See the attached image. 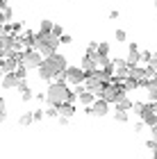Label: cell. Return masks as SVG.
Segmentation results:
<instances>
[{
  "label": "cell",
  "instance_id": "obj_1",
  "mask_svg": "<svg viewBox=\"0 0 157 159\" xmlns=\"http://www.w3.org/2000/svg\"><path fill=\"white\" fill-rule=\"evenodd\" d=\"M46 102L50 105V107H59L64 102H73L77 93H73L68 89V84L66 82H53L50 86H48V93H46Z\"/></svg>",
  "mask_w": 157,
  "mask_h": 159
},
{
  "label": "cell",
  "instance_id": "obj_2",
  "mask_svg": "<svg viewBox=\"0 0 157 159\" xmlns=\"http://www.w3.org/2000/svg\"><path fill=\"white\" fill-rule=\"evenodd\" d=\"M66 68H68L66 57L59 55V52H55L53 57H46L44 64L37 68V73H39L41 80H53V77H57V73H59V70H66Z\"/></svg>",
  "mask_w": 157,
  "mask_h": 159
},
{
  "label": "cell",
  "instance_id": "obj_3",
  "mask_svg": "<svg viewBox=\"0 0 157 159\" xmlns=\"http://www.w3.org/2000/svg\"><path fill=\"white\" fill-rule=\"evenodd\" d=\"M57 48H59V39H57L55 34H41V32H37L34 50L44 55V59H46V57H53L57 52Z\"/></svg>",
  "mask_w": 157,
  "mask_h": 159
},
{
  "label": "cell",
  "instance_id": "obj_4",
  "mask_svg": "<svg viewBox=\"0 0 157 159\" xmlns=\"http://www.w3.org/2000/svg\"><path fill=\"white\" fill-rule=\"evenodd\" d=\"M18 61L23 68H39L41 64H44V55L37 52V50H23V52L18 55Z\"/></svg>",
  "mask_w": 157,
  "mask_h": 159
},
{
  "label": "cell",
  "instance_id": "obj_5",
  "mask_svg": "<svg viewBox=\"0 0 157 159\" xmlns=\"http://www.w3.org/2000/svg\"><path fill=\"white\" fill-rule=\"evenodd\" d=\"M130 64H127V59H118V57H114V61H112V70H114V77L116 80H125V77H130Z\"/></svg>",
  "mask_w": 157,
  "mask_h": 159
},
{
  "label": "cell",
  "instance_id": "obj_6",
  "mask_svg": "<svg viewBox=\"0 0 157 159\" xmlns=\"http://www.w3.org/2000/svg\"><path fill=\"white\" fill-rule=\"evenodd\" d=\"M66 73H68V84H73V86H80L82 82H87V73L77 66H68Z\"/></svg>",
  "mask_w": 157,
  "mask_h": 159
},
{
  "label": "cell",
  "instance_id": "obj_7",
  "mask_svg": "<svg viewBox=\"0 0 157 159\" xmlns=\"http://www.w3.org/2000/svg\"><path fill=\"white\" fill-rule=\"evenodd\" d=\"M80 68L84 70V73H87V77H91L96 73L98 68V57H91V55H84V59H82V64H80Z\"/></svg>",
  "mask_w": 157,
  "mask_h": 159
},
{
  "label": "cell",
  "instance_id": "obj_8",
  "mask_svg": "<svg viewBox=\"0 0 157 159\" xmlns=\"http://www.w3.org/2000/svg\"><path fill=\"white\" fill-rule=\"evenodd\" d=\"M84 86H87V91H91V93H96V96L100 98L107 84L103 82V80H98V77H94V75H91V77H87V82H84Z\"/></svg>",
  "mask_w": 157,
  "mask_h": 159
},
{
  "label": "cell",
  "instance_id": "obj_9",
  "mask_svg": "<svg viewBox=\"0 0 157 159\" xmlns=\"http://www.w3.org/2000/svg\"><path fill=\"white\" fill-rule=\"evenodd\" d=\"M109 114V102L107 100H103V98H98L94 105H91V116H98V118H103V116H107Z\"/></svg>",
  "mask_w": 157,
  "mask_h": 159
},
{
  "label": "cell",
  "instance_id": "obj_10",
  "mask_svg": "<svg viewBox=\"0 0 157 159\" xmlns=\"http://www.w3.org/2000/svg\"><path fill=\"white\" fill-rule=\"evenodd\" d=\"M18 55H21V52H16L14 57H5V59L0 61V70H2V73H14V70H16V68L21 66Z\"/></svg>",
  "mask_w": 157,
  "mask_h": 159
},
{
  "label": "cell",
  "instance_id": "obj_11",
  "mask_svg": "<svg viewBox=\"0 0 157 159\" xmlns=\"http://www.w3.org/2000/svg\"><path fill=\"white\" fill-rule=\"evenodd\" d=\"M21 82H23V80H21L18 73L14 70V73H5L2 75V84H0V86H2V89H18Z\"/></svg>",
  "mask_w": 157,
  "mask_h": 159
},
{
  "label": "cell",
  "instance_id": "obj_12",
  "mask_svg": "<svg viewBox=\"0 0 157 159\" xmlns=\"http://www.w3.org/2000/svg\"><path fill=\"white\" fill-rule=\"evenodd\" d=\"M127 64H130V66H137V64L141 61V50H139V46L137 43H130V48H127Z\"/></svg>",
  "mask_w": 157,
  "mask_h": 159
},
{
  "label": "cell",
  "instance_id": "obj_13",
  "mask_svg": "<svg viewBox=\"0 0 157 159\" xmlns=\"http://www.w3.org/2000/svg\"><path fill=\"white\" fill-rule=\"evenodd\" d=\"M146 89V93H148V100L150 102H157V77H150V80H146L144 84H141Z\"/></svg>",
  "mask_w": 157,
  "mask_h": 159
},
{
  "label": "cell",
  "instance_id": "obj_14",
  "mask_svg": "<svg viewBox=\"0 0 157 159\" xmlns=\"http://www.w3.org/2000/svg\"><path fill=\"white\" fill-rule=\"evenodd\" d=\"M130 77L137 80V82H141V84H144L146 80H150V75H148V68H141V66H132V68H130Z\"/></svg>",
  "mask_w": 157,
  "mask_h": 159
},
{
  "label": "cell",
  "instance_id": "obj_15",
  "mask_svg": "<svg viewBox=\"0 0 157 159\" xmlns=\"http://www.w3.org/2000/svg\"><path fill=\"white\" fill-rule=\"evenodd\" d=\"M132 100L127 98V96H121L118 100H116V105H114V111H127V109H132Z\"/></svg>",
  "mask_w": 157,
  "mask_h": 159
},
{
  "label": "cell",
  "instance_id": "obj_16",
  "mask_svg": "<svg viewBox=\"0 0 157 159\" xmlns=\"http://www.w3.org/2000/svg\"><path fill=\"white\" fill-rule=\"evenodd\" d=\"M16 91H18V96L23 98V100H32V98H34V93H32V89H30V84H27L25 80L18 84V89H16Z\"/></svg>",
  "mask_w": 157,
  "mask_h": 159
},
{
  "label": "cell",
  "instance_id": "obj_17",
  "mask_svg": "<svg viewBox=\"0 0 157 159\" xmlns=\"http://www.w3.org/2000/svg\"><path fill=\"white\" fill-rule=\"evenodd\" d=\"M57 109H59V116H62V118H71V116L75 114V105H73V102H64V105L57 107Z\"/></svg>",
  "mask_w": 157,
  "mask_h": 159
},
{
  "label": "cell",
  "instance_id": "obj_18",
  "mask_svg": "<svg viewBox=\"0 0 157 159\" xmlns=\"http://www.w3.org/2000/svg\"><path fill=\"white\" fill-rule=\"evenodd\" d=\"M77 98H80V102H82V105H89V107L98 100V96H96V93H91V91H84V93H80Z\"/></svg>",
  "mask_w": 157,
  "mask_h": 159
},
{
  "label": "cell",
  "instance_id": "obj_19",
  "mask_svg": "<svg viewBox=\"0 0 157 159\" xmlns=\"http://www.w3.org/2000/svg\"><path fill=\"white\" fill-rule=\"evenodd\" d=\"M53 27H55V23H53V20L44 18V20H41V27H39V32H41V34H53Z\"/></svg>",
  "mask_w": 157,
  "mask_h": 159
},
{
  "label": "cell",
  "instance_id": "obj_20",
  "mask_svg": "<svg viewBox=\"0 0 157 159\" xmlns=\"http://www.w3.org/2000/svg\"><path fill=\"white\" fill-rule=\"evenodd\" d=\"M18 123H21L23 127H25V125H30V123H34V116H32V111H25L23 116L18 118Z\"/></svg>",
  "mask_w": 157,
  "mask_h": 159
},
{
  "label": "cell",
  "instance_id": "obj_21",
  "mask_svg": "<svg viewBox=\"0 0 157 159\" xmlns=\"http://www.w3.org/2000/svg\"><path fill=\"white\" fill-rule=\"evenodd\" d=\"M109 55V43L103 41V43H98V57H107Z\"/></svg>",
  "mask_w": 157,
  "mask_h": 159
},
{
  "label": "cell",
  "instance_id": "obj_22",
  "mask_svg": "<svg viewBox=\"0 0 157 159\" xmlns=\"http://www.w3.org/2000/svg\"><path fill=\"white\" fill-rule=\"evenodd\" d=\"M114 120L116 123H127V111H114Z\"/></svg>",
  "mask_w": 157,
  "mask_h": 159
},
{
  "label": "cell",
  "instance_id": "obj_23",
  "mask_svg": "<svg viewBox=\"0 0 157 159\" xmlns=\"http://www.w3.org/2000/svg\"><path fill=\"white\" fill-rule=\"evenodd\" d=\"M46 118H59V109H57V107H48L46 109Z\"/></svg>",
  "mask_w": 157,
  "mask_h": 159
},
{
  "label": "cell",
  "instance_id": "obj_24",
  "mask_svg": "<svg viewBox=\"0 0 157 159\" xmlns=\"http://www.w3.org/2000/svg\"><path fill=\"white\" fill-rule=\"evenodd\" d=\"M7 118V109H5V98L0 96V123Z\"/></svg>",
  "mask_w": 157,
  "mask_h": 159
},
{
  "label": "cell",
  "instance_id": "obj_25",
  "mask_svg": "<svg viewBox=\"0 0 157 159\" xmlns=\"http://www.w3.org/2000/svg\"><path fill=\"white\" fill-rule=\"evenodd\" d=\"M141 61H144V64H146V66H148V64H150V61H153V55H150V52H148V50H146V52H141Z\"/></svg>",
  "mask_w": 157,
  "mask_h": 159
},
{
  "label": "cell",
  "instance_id": "obj_26",
  "mask_svg": "<svg viewBox=\"0 0 157 159\" xmlns=\"http://www.w3.org/2000/svg\"><path fill=\"white\" fill-rule=\"evenodd\" d=\"M53 34H55L57 39H62V37H64V27H62V25H55V27H53Z\"/></svg>",
  "mask_w": 157,
  "mask_h": 159
},
{
  "label": "cell",
  "instance_id": "obj_27",
  "mask_svg": "<svg viewBox=\"0 0 157 159\" xmlns=\"http://www.w3.org/2000/svg\"><path fill=\"white\" fill-rule=\"evenodd\" d=\"M2 14H5V20L9 23V20L14 18V11H12V7H7V9H2Z\"/></svg>",
  "mask_w": 157,
  "mask_h": 159
},
{
  "label": "cell",
  "instance_id": "obj_28",
  "mask_svg": "<svg viewBox=\"0 0 157 159\" xmlns=\"http://www.w3.org/2000/svg\"><path fill=\"white\" fill-rule=\"evenodd\" d=\"M32 116H34V120H41V118H46V111H41V109H34V111H32Z\"/></svg>",
  "mask_w": 157,
  "mask_h": 159
},
{
  "label": "cell",
  "instance_id": "obj_29",
  "mask_svg": "<svg viewBox=\"0 0 157 159\" xmlns=\"http://www.w3.org/2000/svg\"><path fill=\"white\" fill-rule=\"evenodd\" d=\"M144 105H146V102H134V105H132V111H134V114H141Z\"/></svg>",
  "mask_w": 157,
  "mask_h": 159
},
{
  "label": "cell",
  "instance_id": "obj_30",
  "mask_svg": "<svg viewBox=\"0 0 157 159\" xmlns=\"http://www.w3.org/2000/svg\"><path fill=\"white\" fill-rule=\"evenodd\" d=\"M114 37H116V41L123 43V41H125V30H116V34H114Z\"/></svg>",
  "mask_w": 157,
  "mask_h": 159
},
{
  "label": "cell",
  "instance_id": "obj_31",
  "mask_svg": "<svg viewBox=\"0 0 157 159\" xmlns=\"http://www.w3.org/2000/svg\"><path fill=\"white\" fill-rule=\"evenodd\" d=\"M146 127V123L144 120H139V123H134V132H141V129Z\"/></svg>",
  "mask_w": 157,
  "mask_h": 159
},
{
  "label": "cell",
  "instance_id": "obj_32",
  "mask_svg": "<svg viewBox=\"0 0 157 159\" xmlns=\"http://www.w3.org/2000/svg\"><path fill=\"white\" fill-rule=\"evenodd\" d=\"M71 41H73V39H71V37H68V34H64V37L59 39V43H64V46H68V43H71Z\"/></svg>",
  "mask_w": 157,
  "mask_h": 159
},
{
  "label": "cell",
  "instance_id": "obj_33",
  "mask_svg": "<svg viewBox=\"0 0 157 159\" xmlns=\"http://www.w3.org/2000/svg\"><path fill=\"white\" fill-rule=\"evenodd\" d=\"M118 16H121V14H118V11H116V9H114V11H109V20H116V18H118Z\"/></svg>",
  "mask_w": 157,
  "mask_h": 159
},
{
  "label": "cell",
  "instance_id": "obj_34",
  "mask_svg": "<svg viewBox=\"0 0 157 159\" xmlns=\"http://www.w3.org/2000/svg\"><path fill=\"white\" fill-rule=\"evenodd\" d=\"M150 139H155V141H157V125H155V127H150Z\"/></svg>",
  "mask_w": 157,
  "mask_h": 159
},
{
  "label": "cell",
  "instance_id": "obj_35",
  "mask_svg": "<svg viewBox=\"0 0 157 159\" xmlns=\"http://www.w3.org/2000/svg\"><path fill=\"white\" fill-rule=\"evenodd\" d=\"M34 98H37V100H39V102H41V100H46L48 96H46V93H37V96H34Z\"/></svg>",
  "mask_w": 157,
  "mask_h": 159
},
{
  "label": "cell",
  "instance_id": "obj_36",
  "mask_svg": "<svg viewBox=\"0 0 157 159\" xmlns=\"http://www.w3.org/2000/svg\"><path fill=\"white\" fill-rule=\"evenodd\" d=\"M7 7H9V5H7V0H0V11L7 9Z\"/></svg>",
  "mask_w": 157,
  "mask_h": 159
},
{
  "label": "cell",
  "instance_id": "obj_37",
  "mask_svg": "<svg viewBox=\"0 0 157 159\" xmlns=\"http://www.w3.org/2000/svg\"><path fill=\"white\" fill-rule=\"evenodd\" d=\"M153 5H155V9H157V0H153Z\"/></svg>",
  "mask_w": 157,
  "mask_h": 159
},
{
  "label": "cell",
  "instance_id": "obj_38",
  "mask_svg": "<svg viewBox=\"0 0 157 159\" xmlns=\"http://www.w3.org/2000/svg\"><path fill=\"white\" fill-rule=\"evenodd\" d=\"M0 37H2V25H0Z\"/></svg>",
  "mask_w": 157,
  "mask_h": 159
},
{
  "label": "cell",
  "instance_id": "obj_39",
  "mask_svg": "<svg viewBox=\"0 0 157 159\" xmlns=\"http://www.w3.org/2000/svg\"><path fill=\"white\" fill-rule=\"evenodd\" d=\"M155 159H157V152H155Z\"/></svg>",
  "mask_w": 157,
  "mask_h": 159
}]
</instances>
